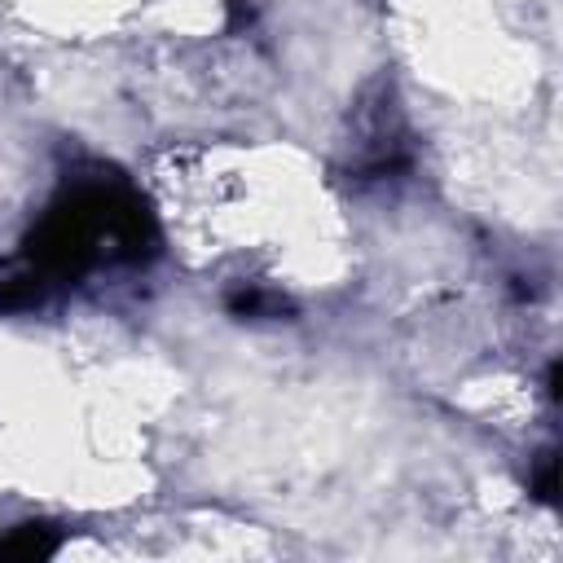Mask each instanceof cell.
Returning <instances> with one entry per match:
<instances>
[{
	"label": "cell",
	"mask_w": 563,
	"mask_h": 563,
	"mask_svg": "<svg viewBox=\"0 0 563 563\" xmlns=\"http://www.w3.org/2000/svg\"><path fill=\"white\" fill-rule=\"evenodd\" d=\"M53 545H57V537H53L48 528L26 523V528L13 532L9 541H0V559H44V554H53Z\"/></svg>",
	"instance_id": "obj_1"
}]
</instances>
